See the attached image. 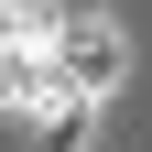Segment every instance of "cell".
Instances as JSON below:
<instances>
[{"label":"cell","instance_id":"1","mask_svg":"<svg viewBox=\"0 0 152 152\" xmlns=\"http://www.w3.org/2000/svg\"><path fill=\"white\" fill-rule=\"evenodd\" d=\"M87 120H98L87 98H44L33 109V152H87Z\"/></svg>","mask_w":152,"mask_h":152},{"label":"cell","instance_id":"2","mask_svg":"<svg viewBox=\"0 0 152 152\" xmlns=\"http://www.w3.org/2000/svg\"><path fill=\"white\" fill-rule=\"evenodd\" d=\"M0 98H11V87H0Z\"/></svg>","mask_w":152,"mask_h":152}]
</instances>
